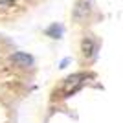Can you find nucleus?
I'll list each match as a JSON object with an SVG mask.
<instances>
[{"label": "nucleus", "mask_w": 123, "mask_h": 123, "mask_svg": "<svg viewBox=\"0 0 123 123\" xmlns=\"http://www.w3.org/2000/svg\"><path fill=\"white\" fill-rule=\"evenodd\" d=\"M0 2H11V0H0Z\"/></svg>", "instance_id": "obj_4"}, {"label": "nucleus", "mask_w": 123, "mask_h": 123, "mask_svg": "<svg viewBox=\"0 0 123 123\" xmlns=\"http://www.w3.org/2000/svg\"><path fill=\"white\" fill-rule=\"evenodd\" d=\"M83 79H85V74H74V75L66 77L64 83H62V88H61L62 98H68V96H72L74 92H77V90L83 86V83H85Z\"/></svg>", "instance_id": "obj_1"}, {"label": "nucleus", "mask_w": 123, "mask_h": 123, "mask_svg": "<svg viewBox=\"0 0 123 123\" xmlns=\"http://www.w3.org/2000/svg\"><path fill=\"white\" fill-rule=\"evenodd\" d=\"M11 61L15 62L17 66H31V64H33V57L28 55V53L18 51V53H15V55L11 57Z\"/></svg>", "instance_id": "obj_2"}, {"label": "nucleus", "mask_w": 123, "mask_h": 123, "mask_svg": "<svg viewBox=\"0 0 123 123\" xmlns=\"http://www.w3.org/2000/svg\"><path fill=\"white\" fill-rule=\"evenodd\" d=\"M62 33H64V28H62L61 24H57V22H55V24H51L50 28L46 30V35L51 37V39H61Z\"/></svg>", "instance_id": "obj_3"}]
</instances>
